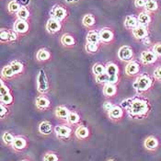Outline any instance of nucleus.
Masks as SVG:
<instances>
[{
    "instance_id": "4be33fe9",
    "label": "nucleus",
    "mask_w": 161,
    "mask_h": 161,
    "mask_svg": "<svg viewBox=\"0 0 161 161\" xmlns=\"http://www.w3.org/2000/svg\"><path fill=\"white\" fill-rule=\"evenodd\" d=\"M116 93V87L112 84H106L103 87V94L107 97H112Z\"/></svg>"
},
{
    "instance_id": "4c0bfd02",
    "label": "nucleus",
    "mask_w": 161,
    "mask_h": 161,
    "mask_svg": "<svg viewBox=\"0 0 161 161\" xmlns=\"http://www.w3.org/2000/svg\"><path fill=\"white\" fill-rule=\"evenodd\" d=\"M109 78H110V75L106 72L103 74L99 75H96V81H97V83H99V84L100 83H108Z\"/></svg>"
},
{
    "instance_id": "3c124183",
    "label": "nucleus",
    "mask_w": 161,
    "mask_h": 161,
    "mask_svg": "<svg viewBox=\"0 0 161 161\" xmlns=\"http://www.w3.org/2000/svg\"><path fill=\"white\" fill-rule=\"evenodd\" d=\"M17 2L19 4H22V5H27V4H29L30 0H17Z\"/></svg>"
},
{
    "instance_id": "dca6fc26",
    "label": "nucleus",
    "mask_w": 161,
    "mask_h": 161,
    "mask_svg": "<svg viewBox=\"0 0 161 161\" xmlns=\"http://www.w3.org/2000/svg\"><path fill=\"white\" fill-rule=\"evenodd\" d=\"M70 113L69 110L64 107V106H59L55 109V112H54V114L55 116L58 118V119H61V120H66L68 114Z\"/></svg>"
},
{
    "instance_id": "8fccbe9b",
    "label": "nucleus",
    "mask_w": 161,
    "mask_h": 161,
    "mask_svg": "<svg viewBox=\"0 0 161 161\" xmlns=\"http://www.w3.org/2000/svg\"><path fill=\"white\" fill-rule=\"evenodd\" d=\"M16 39H17L16 31H9V41H15Z\"/></svg>"
},
{
    "instance_id": "b1692460",
    "label": "nucleus",
    "mask_w": 161,
    "mask_h": 161,
    "mask_svg": "<svg viewBox=\"0 0 161 161\" xmlns=\"http://www.w3.org/2000/svg\"><path fill=\"white\" fill-rule=\"evenodd\" d=\"M124 25H125L126 28L135 29L136 27H137V19L135 17H133V16H128V17H126V19H125Z\"/></svg>"
},
{
    "instance_id": "6ab92c4d",
    "label": "nucleus",
    "mask_w": 161,
    "mask_h": 161,
    "mask_svg": "<svg viewBox=\"0 0 161 161\" xmlns=\"http://www.w3.org/2000/svg\"><path fill=\"white\" fill-rule=\"evenodd\" d=\"M65 16H66V11L64 8H63L61 7H56L53 9V19L60 21L65 18Z\"/></svg>"
},
{
    "instance_id": "a18cd8bd",
    "label": "nucleus",
    "mask_w": 161,
    "mask_h": 161,
    "mask_svg": "<svg viewBox=\"0 0 161 161\" xmlns=\"http://www.w3.org/2000/svg\"><path fill=\"white\" fill-rule=\"evenodd\" d=\"M118 82V75H110V78H109V81L107 84H116Z\"/></svg>"
},
{
    "instance_id": "9b49d317",
    "label": "nucleus",
    "mask_w": 161,
    "mask_h": 161,
    "mask_svg": "<svg viewBox=\"0 0 161 161\" xmlns=\"http://www.w3.org/2000/svg\"><path fill=\"white\" fill-rule=\"evenodd\" d=\"M46 29L48 30L50 32H56L59 31L61 29V23L59 20L55 19H50L46 25Z\"/></svg>"
},
{
    "instance_id": "2eb2a0df",
    "label": "nucleus",
    "mask_w": 161,
    "mask_h": 161,
    "mask_svg": "<svg viewBox=\"0 0 161 161\" xmlns=\"http://www.w3.org/2000/svg\"><path fill=\"white\" fill-rule=\"evenodd\" d=\"M28 30H29V25L25 20L22 19L17 20L14 25V31L18 33H25Z\"/></svg>"
},
{
    "instance_id": "79ce46f5",
    "label": "nucleus",
    "mask_w": 161,
    "mask_h": 161,
    "mask_svg": "<svg viewBox=\"0 0 161 161\" xmlns=\"http://www.w3.org/2000/svg\"><path fill=\"white\" fill-rule=\"evenodd\" d=\"M8 93H9V88L7 87L3 82H1V87H0V94H1V96L7 95Z\"/></svg>"
},
{
    "instance_id": "f704fd0d",
    "label": "nucleus",
    "mask_w": 161,
    "mask_h": 161,
    "mask_svg": "<svg viewBox=\"0 0 161 161\" xmlns=\"http://www.w3.org/2000/svg\"><path fill=\"white\" fill-rule=\"evenodd\" d=\"M17 15H18V18H19V19H22V20H25V19H27L29 18V16H30V13H29V10H28L26 8H21L19 10V12L17 13Z\"/></svg>"
},
{
    "instance_id": "2f4dec72",
    "label": "nucleus",
    "mask_w": 161,
    "mask_h": 161,
    "mask_svg": "<svg viewBox=\"0 0 161 161\" xmlns=\"http://www.w3.org/2000/svg\"><path fill=\"white\" fill-rule=\"evenodd\" d=\"M145 8L147 11H155L158 9V3L156 0H147Z\"/></svg>"
},
{
    "instance_id": "5701e85b",
    "label": "nucleus",
    "mask_w": 161,
    "mask_h": 161,
    "mask_svg": "<svg viewBox=\"0 0 161 161\" xmlns=\"http://www.w3.org/2000/svg\"><path fill=\"white\" fill-rule=\"evenodd\" d=\"M119 72L118 66L117 64H113V63H109L106 65V73L109 75H117Z\"/></svg>"
},
{
    "instance_id": "09e8293b",
    "label": "nucleus",
    "mask_w": 161,
    "mask_h": 161,
    "mask_svg": "<svg viewBox=\"0 0 161 161\" xmlns=\"http://www.w3.org/2000/svg\"><path fill=\"white\" fill-rule=\"evenodd\" d=\"M154 75H155V77H156V78H158V79H161V66L158 67V68L155 70V72H154Z\"/></svg>"
},
{
    "instance_id": "bb28decb",
    "label": "nucleus",
    "mask_w": 161,
    "mask_h": 161,
    "mask_svg": "<svg viewBox=\"0 0 161 161\" xmlns=\"http://www.w3.org/2000/svg\"><path fill=\"white\" fill-rule=\"evenodd\" d=\"M61 42H62L64 45H65V46H71V45H74L75 40L74 38L72 37L71 35L64 34L61 38Z\"/></svg>"
},
{
    "instance_id": "473e14b6",
    "label": "nucleus",
    "mask_w": 161,
    "mask_h": 161,
    "mask_svg": "<svg viewBox=\"0 0 161 161\" xmlns=\"http://www.w3.org/2000/svg\"><path fill=\"white\" fill-rule=\"evenodd\" d=\"M20 8H21L20 4L18 3L17 1H12V2H10V3L8 4V11L10 13H18Z\"/></svg>"
},
{
    "instance_id": "393cba45",
    "label": "nucleus",
    "mask_w": 161,
    "mask_h": 161,
    "mask_svg": "<svg viewBox=\"0 0 161 161\" xmlns=\"http://www.w3.org/2000/svg\"><path fill=\"white\" fill-rule=\"evenodd\" d=\"M14 139H15V137L13 136L12 134L9 132H5L2 136V141L7 146H12Z\"/></svg>"
},
{
    "instance_id": "c756f323",
    "label": "nucleus",
    "mask_w": 161,
    "mask_h": 161,
    "mask_svg": "<svg viewBox=\"0 0 161 161\" xmlns=\"http://www.w3.org/2000/svg\"><path fill=\"white\" fill-rule=\"evenodd\" d=\"M1 74H2V76H3V77H6V78H11L13 75H15L10 65H6V66H4L3 69H2Z\"/></svg>"
},
{
    "instance_id": "7c9ffc66",
    "label": "nucleus",
    "mask_w": 161,
    "mask_h": 161,
    "mask_svg": "<svg viewBox=\"0 0 161 161\" xmlns=\"http://www.w3.org/2000/svg\"><path fill=\"white\" fill-rule=\"evenodd\" d=\"M43 161H59V157L54 152H47L43 156Z\"/></svg>"
},
{
    "instance_id": "7ed1b4c3",
    "label": "nucleus",
    "mask_w": 161,
    "mask_h": 161,
    "mask_svg": "<svg viewBox=\"0 0 161 161\" xmlns=\"http://www.w3.org/2000/svg\"><path fill=\"white\" fill-rule=\"evenodd\" d=\"M37 88L40 93H46L49 90V82L44 70H40L37 77Z\"/></svg>"
},
{
    "instance_id": "f03ea898",
    "label": "nucleus",
    "mask_w": 161,
    "mask_h": 161,
    "mask_svg": "<svg viewBox=\"0 0 161 161\" xmlns=\"http://www.w3.org/2000/svg\"><path fill=\"white\" fill-rule=\"evenodd\" d=\"M152 85V80L148 75H141L137 77L136 82L134 83V87L137 91L142 92L147 90Z\"/></svg>"
},
{
    "instance_id": "aec40b11",
    "label": "nucleus",
    "mask_w": 161,
    "mask_h": 161,
    "mask_svg": "<svg viewBox=\"0 0 161 161\" xmlns=\"http://www.w3.org/2000/svg\"><path fill=\"white\" fill-rule=\"evenodd\" d=\"M65 121H66L67 124H77L80 121V116L76 112H70Z\"/></svg>"
},
{
    "instance_id": "864d4df0",
    "label": "nucleus",
    "mask_w": 161,
    "mask_h": 161,
    "mask_svg": "<svg viewBox=\"0 0 161 161\" xmlns=\"http://www.w3.org/2000/svg\"><path fill=\"white\" fill-rule=\"evenodd\" d=\"M21 161H29L28 159H23V160H21Z\"/></svg>"
},
{
    "instance_id": "f257e3e1",
    "label": "nucleus",
    "mask_w": 161,
    "mask_h": 161,
    "mask_svg": "<svg viewBox=\"0 0 161 161\" xmlns=\"http://www.w3.org/2000/svg\"><path fill=\"white\" fill-rule=\"evenodd\" d=\"M148 110V105L146 100L136 99L132 101V104L128 111L130 113V116H132L133 118H136V117L145 116L147 113Z\"/></svg>"
},
{
    "instance_id": "49530a36",
    "label": "nucleus",
    "mask_w": 161,
    "mask_h": 161,
    "mask_svg": "<svg viewBox=\"0 0 161 161\" xmlns=\"http://www.w3.org/2000/svg\"><path fill=\"white\" fill-rule=\"evenodd\" d=\"M7 112H8V109L6 108V106L1 104L0 105V116H1V118H3L7 114Z\"/></svg>"
},
{
    "instance_id": "c9c22d12",
    "label": "nucleus",
    "mask_w": 161,
    "mask_h": 161,
    "mask_svg": "<svg viewBox=\"0 0 161 161\" xmlns=\"http://www.w3.org/2000/svg\"><path fill=\"white\" fill-rule=\"evenodd\" d=\"M1 104L3 105H9L11 104L13 101V97L10 93L7 94V95H4V96H1Z\"/></svg>"
},
{
    "instance_id": "6e6552de",
    "label": "nucleus",
    "mask_w": 161,
    "mask_h": 161,
    "mask_svg": "<svg viewBox=\"0 0 161 161\" xmlns=\"http://www.w3.org/2000/svg\"><path fill=\"white\" fill-rule=\"evenodd\" d=\"M124 115V109L119 106H114L110 112H108V116L111 120L117 121L120 120Z\"/></svg>"
},
{
    "instance_id": "58836bf2",
    "label": "nucleus",
    "mask_w": 161,
    "mask_h": 161,
    "mask_svg": "<svg viewBox=\"0 0 161 161\" xmlns=\"http://www.w3.org/2000/svg\"><path fill=\"white\" fill-rule=\"evenodd\" d=\"M86 49L88 53H95L98 50L97 43H87L86 45Z\"/></svg>"
},
{
    "instance_id": "423d86ee",
    "label": "nucleus",
    "mask_w": 161,
    "mask_h": 161,
    "mask_svg": "<svg viewBox=\"0 0 161 161\" xmlns=\"http://www.w3.org/2000/svg\"><path fill=\"white\" fill-rule=\"evenodd\" d=\"M141 61L145 64H150L157 61V55L154 52L151 51H144L141 53Z\"/></svg>"
},
{
    "instance_id": "ea45409f",
    "label": "nucleus",
    "mask_w": 161,
    "mask_h": 161,
    "mask_svg": "<svg viewBox=\"0 0 161 161\" xmlns=\"http://www.w3.org/2000/svg\"><path fill=\"white\" fill-rule=\"evenodd\" d=\"M0 39H1L2 42L9 41V31H1Z\"/></svg>"
},
{
    "instance_id": "a19ab883",
    "label": "nucleus",
    "mask_w": 161,
    "mask_h": 161,
    "mask_svg": "<svg viewBox=\"0 0 161 161\" xmlns=\"http://www.w3.org/2000/svg\"><path fill=\"white\" fill-rule=\"evenodd\" d=\"M132 99H124L122 101V103H121V107L123 108V109H127V110H129V108H130V106H131V104H132Z\"/></svg>"
},
{
    "instance_id": "a878e982",
    "label": "nucleus",
    "mask_w": 161,
    "mask_h": 161,
    "mask_svg": "<svg viewBox=\"0 0 161 161\" xmlns=\"http://www.w3.org/2000/svg\"><path fill=\"white\" fill-rule=\"evenodd\" d=\"M9 65L11 66L13 72H14V74L15 75H18L19 74V73H21L22 70H23V64L20 62H19V61H13V62H11V64H10Z\"/></svg>"
},
{
    "instance_id": "f8f14e48",
    "label": "nucleus",
    "mask_w": 161,
    "mask_h": 161,
    "mask_svg": "<svg viewBox=\"0 0 161 161\" xmlns=\"http://www.w3.org/2000/svg\"><path fill=\"white\" fill-rule=\"evenodd\" d=\"M35 105H36L37 109L43 111V110H46L49 108L50 100L44 96H40L35 100Z\"/></svg>"
},
{
    "instance_id": "a211bd4d",
    "label": "nucleus",
    "mask_w": 161,
    "mask_h": 161,
    "mask_svg": "<svg viewBox=\"0 0 161 161\" xmlns=\"http://www.w3.org/2000/svg\"><path fill=\"white\" fill-rule=\"evenodd\" d=\"M139 71V64L136 62H130L125 67V73L128 75H136Z\"/></svg>"
},
{
    "instance_id": "37998d69",
    "label": "nucleus",
    "mask_w": 161,
    "mask_h": 161,
    "mask_svg": "<svg viewBox=\"0 0 161 161\" xmlns=\"http://www.w3.org/2000/svg\"><path fill=\"white\" fill-rule=\"evenodd\" d=\"M153 52L157 56H161V43H157L153 47Z\"/></svg>"
},
{
    "instance_id": "72a5a7b5",
    "label": "nucleus",
    "mask_w": 161,
    "mask_h": 161,
    "mask_svg": "<svg viewBox=\"0 0 161 161\" xmlns=\"http://www.w3.org/2000/svg\"><path fill=\"white\" fill-rule=\"evenodd\" d=\"M105 72H106V66H104L101 64H96L93 66V73L96 75L103 74Z\"/></svg>"
},
{
    "instance_id": "ddd939ff",
    "label": "nucleus",
    "mask_w": 161,
    "mask_h": 161,
    "mask_svg": "<svg viewBox=\"0 0 161 161\" xmlns=\"http://www.w3.org/2000/svg\"><path fill=\"white\" fill-rule=\"evenodd\" d=\"M75 136L77 137L78 139L80 140H84V139H87V137L89 136V131L86 126H83V125H79L75 131Z\"/></svg>"
},
{
    "instance_id": "1a4fd4ad",
    "label": "nucleus",
    "mask_w": 161,
    "mask_h": 161,
    "mask_svg": "<svg viewBox=\"0 0 161 161\" xmlns=\"http://www.w3.org/2000/svg\"><path fill=\"white\" fill-rule=\"evenodd\" d=\"M38 130H39L40 134H42V136H49L52 133L53 126H52V124L48 121H42L39 124Z\"/></svg>"
},
{
    "instance_id": "603ef678",
    "label": "nucleus",
    "mask_w": 161,
    "mask_h": 161,
    "mask_svg": "<svg viewBox=\"0 0 161 161\" xmlns=\"http://www.w3.org/2000/svg\"><path fill=\"white\" fill-rule=\"evenodd\" d=\"M108 161H115V160H114V159H109Z\"/></svg>"
},
{
    "instance_id": "c85d7f7f",
    "label": "nucleus",
    "mask_w": 161,
    "mask_h": 161,
    "mask_svg": "<svg viewBox=\"0 0 161 161\" xmlns=\"http://www.w3.org/2000/svg\"><path fill=\"white\" fill-rule=\"evenodd\" d=\"M50 58V53L45 49L39 50L37 53V59L40 61H46Z\"/></svg>"
},
{
    "instance_id": "e433bc0d",
    "label": "nucleus",
    "mask_w": 161,
    "mask_h": 161,
    "mask_svg": "<svg viewBox=\"0 0 161 161\" xmlns=\"http://www.w3.org/2000/svg\"><path fill=\"white\" fill-rule=\"evenodd\" d=\"M95 23V19L94 18L92 17V15L88 14V15H86L84 18H83V24L87 27H90L92 25H94Z\"/></svg>"
},
{
    "instance_id": "0eeeda50",
    "label": "nucleus",
    "mask_w": 161,
    "mask_h": 161,
    "mask_svg": "<svg viewBox=\"0 0 161 161\" xmlns=\"http://www.w3.org/2000/svg\"><path fill=\"white\" fill-rule=\"evenodd\" d=\"M27 140L23 136H16L13 142L12 147L15 151H22L27 147Z\"/></svg>"
},
{
    "instance_id": "de8ad7c7",
    "label": "nucleus",
    "mask_w": 161,
    "mask_h": 161,
    "mask_svg": "<svg viewBox=\"0 0 161 161\" xmlns=\"http://www.w3.org/2000/svg\"><path fill=\"white\" fill-rule=\"evenodd\" d=\"M135 5L136 8H143L146 6V0H135Z\"/></svg>"
},
{
    "instance_id": "f3484780",
    "label": "nucleus",
    "mask_w": 161,
    "mask_h": 161,
    "mask_svg": "<svg viewBox=\"0 0 161 161\" xmlns=\"http://www.w3.org/2000/svg\"><path fill=\"white\" fill-rule=\"evenodd\" d=\"M113 38L112 31L109 29H103L99 32V39L104 42H110Z\"/></svg>"
},
{
    "instance_id": "20e7f679",
    "label": "nucleus",
    "mask_w": 161,
    "mask_h": 161,
    "mask_svg": "<svg viewBox=\"0 0 161 161\" xmlns=\"http://www.w3.org/2000/svg\"><path fill=\"white\" fill-rule=\"evenodd\" d=\"M54 133L56 135V136L60 139H66L69 138L71 134H72V130L69 126L67 125H56L54 127Z\"/></svg>"
},
{
    "instance_id": "9d476101",
    "label": "nucleus",
    "mask_w": 161,
    "mask_h": 161,
    "mask_svg": "<svg viewBox=\"0 0 161 161\" xmlns=\"http://www.w3.org/2000/svg\"><path fill=\"white\" fill-rule=\"evenodd\" d=\"M144 146L146 149L153 151L156 150L158 147V141L156 137L154 136H148L147 138H146L145 142H144Z\"/></svg>"
},
{
    "instance_id": "39448f33",
    "label": "nucleus",
    "mask_w": 161,
    "mask_h": 161,
    "mask_svg": "<svg viewBox=\"0 0 161 161\" xmlns=\"http://www.w3.org/2000/svg\"><path fill=\"white\" fill-rule=\"evenodd\" d=\"M118 57L123 61H130L133 57V50L129 46H123L118 51Z\"/></svg>"
},
{
    "instance_id": "cd10ccee",
    "label": "nucleus",
    "mask_w": 161,
    "mask_h": 161,
    "mask_svg": "<svg viewBox=\"0 0 161 161\" xmlns=\"http://www.w3.org/2000/svg\"><path fill=\"white\" fill-rule=\"evenodd\" d=\"M150 16L147 12H142L138 17V21L142 26L147 25L150 22Z\"/></svg>"
},
{
    "instance_id": "4468645a",
    "label": "nucleus",
    "mask_w": 161,
    "mask_h": 161,
    "mask_svg": "<svg viewBox=\"0 0 161 161\" xmlns=\"http://www.w3.org/2000/svg\"><path fill=\"white\" fill-rule=\"evenodd\" d=\"M133 34L136 39H145L147 36V30L145 26H137L133 29Z\"/></svg>"
},
{
    "instance_id": "c03bdc74",
    "label": "nucleus",
    "mask_w": 161,
    "mask_h": 161,
    "mask_svg": "<svg viewBox=\"0 0 161 161\" xmlns=\"http://www.w3.org/2000/svg\"><path fill=\"white\" fill-rule=\"evenodd\" d=\"M113 107H114V106L112 105V102H109V101H106V102L104 103V105H103V109L108 112H110Z\"/></svg>"
},
{
    "instance_id": "412c9836",
    "label": "nucleus",
    "mask_w": 161,
    "mask_h": 161,
    "mask_svg": "<svg viewBox=\"0 0 161 161\" xmlns=\"http://www.w3.org/2000/svg\"><path fill=\"white\" fill-rule=\"evenodd\" d=\"M99 40V34L94 31H90L87 35V43H98Z\"/></svg>"
}]
</instances>
